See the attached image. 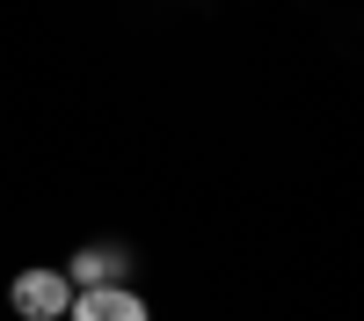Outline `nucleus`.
Wrapping results in <instances>:
<instances>
[{
	"instance_id": "nucleus-1",
	"label": "nucleus",
	"mask_w": 364,
	"mask_h": 321,
	"mask_svg": "<svg viewBox=\"0 0 364 321\" xmlns=\"http://www.w3.org/2000/svg\"><path fill=\"white\" fill-rule=\"evenodd\" d=\"M8 300H15L22 321H58V314L73 307V278H66V270H22V278L8 285Z\"/></svg>"
},
{
	"instance_id": "nucleus-2",
	"label": "nucleus",
	"mask_w": 364,
	"mask_h": 321,
	"mask_svg": "<svg viewBox=\"0 0 364 321\" xmlns=\"http://www.w3.org/2000/svg\"><path fill=\"white\" fill-rule=\"evenodd\" d=\"M66 321H146V300L132 285H95V292H73Z\"/></svg>"
},
{
	"instance_id": "nucleus-3",
	"label": "nucleus",
	"mask_w": 364,
	"mask_h": 321,
	"mask_svg": "<svg viewBox=\"0 0 364 321\" xmlns=\"http://www.w3.org/2000/svg\"><path fill=\"white\" fill-rule=\"evenodd\" d=\"M117 270H124V256H117V248H87V256H73V285L80 292H95V285H117Z\"/></svg>"
}]
</instances>
